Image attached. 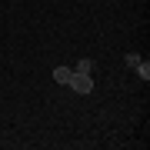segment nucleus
<instances>
[{
    "label": "nucleus",
    "instance_id": "39448f33",
    "mask_svg": "<svg viewBox=\"0 0 150 150\" xmlns=\"http://www.w3.org/2000/svg\"><path fill=\"white\" fill-rule=\"evenodd\" d=\"M123 64H127L130 70H134V67L140 64V54H134V50H130V54H127V57H123Z\"/></svg>",
    "mask_w": 150,
    "mask_h": 150
},
{
    "label": "nucleus",
    "instance_id": "7ed1b4c3",
    "mask_svg": "<svg viewBox=\"0 0 150 150\" xmlns=\"http://www.w3.org/2000/svg\"><path fill=\"white\" fill-rule=\"evenodd\" d=\"M77 74H93V70H97V60H90V57H83V60H77Z\"/></svg>",
    "mask_w": 150,
    "mask_h": 150
},
{
    "label": "nucleus",
    "instance_id": "f03ea898",
    "mask_svg": "<svg viewBox=\"0 0 150 150\" xmlns=\"http://www.w3.org/2000/svg\"><path fill=\"white\" fill-rule=\"evenodd\" d=\"M70 77H74V67H57V70H54V80L64 83V87L70 83Z\"/></svg>",
    "mask_w": 150,
    "mask_h": 150
},
{
    "label": "nucleus",
    "instance_id": "f257e3e1",
    "mask_svg": "<svg viewBox=\"0 0 150 150\" xmlns=\"http://www.w3.org/2000/svg\"><path fill=\"white\" fill-rule=\"evenodd\" d=\"M67 87H74L77 93H93V74H77L74 70V77H70Z\"/></svg>",
    "mask_w": 150,
    "mask_h": 150
},
{
    "label": "nucleus",
    "instance_id": "20e7f679",
    "mask_svg": "<svg viewBox=\"0 0 150 150\" xmlns=\"http://www.w3.org/2000/svg\"><path fill=\"white\" fill-rule=\"evenodd\" d=\"M134 74H137V77H140V80H144V83L150 80V64H147V60H144V57H140V64L134 67Z\"/></svg>",
    "mask_w": 150,
    "mask_h": 150
}]
</instances>
